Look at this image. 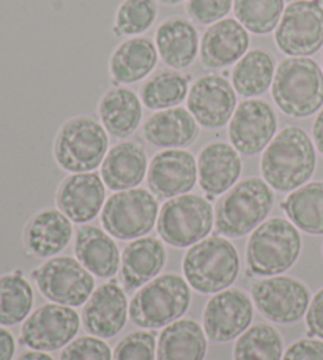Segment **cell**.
I'll list each match as a JSON object with an SVG mask.
<instances>
[{
  "label": "cell",
  "instance_id": "cell-15",
  "mask_svg": "<svg viewBox=\"0 0 323 360\" xmlns=\"http://www.w3.org/2000/svg\"><path fill=\"white\" fill-rule=\"evenodd\" d=\"M228 131L238 153L253 157L267 149L277 134V115L267 101L244 100L232 115Z\"/></svg>",
  "mask_w": 323,
  "mask_h": 360
},
{
  "label": "cell",
  "instance_id": "cell-13",
  "mask_svg": "<svg viewBox=\"0 0 323 360\" xmlns=\"http://www.w3.org/2000/svg\"><path fill=\"white\" fill-rule=\"evenodd\" d=\"M79 329L81 316L73 307L51 302L38 307L24 321L19 343L32 351H59L73 342Z\"/></svg>",
  "mask_w": 323,
  "mask_h": 360
},
{
  "label": "cell",
  "instance_id": "cell-17",
  "mask_svg": "<svg viewBox=\"0 0 323 360\" xmlns=\"http://www.w3.org/2000/svg\"><path fill=\"white\" fill-rule=\"evenodd\" d=\"M148 188L158 199H172L188 193L197 184V160L183 149H164L148 165Z\"/></svg>",
  "mask_w": 323,
  "mask_h": 360
},
{
  "label": "cell",
  "instance_id": "cell-5",
  "mask_svg": "<svg viewBox=\"0 0 323 360\" xmlns=\"http://www.w3.org/2000/svg\"><path fill=\"white\" fill-rule=\"evenodd\" d=\"M271 95L289 117L314 115L323 106V70L309 57H287L276 68Z\"/></svg>",
  "mask_w": 323,
  "mask_h": 360
},
{
  "label": "cell",
  "instance_id": "cell-32",
  "mask_svg": "<svg viewBox=\"0 0 323 360\" xmlns=\"http://www.w3.org/2000/svg\"><path fill=\"white\" fill-rule=\"evenodd\" d=\"M281 209L303 233L323 234V182H308L289 193L281 202Z\"/></svg>",
  "mask_w": 323,
  "mask_h": 360
},
{
  "label": "cell",
  "instance_id": "cell-12",
  "mask_svg": "<svg viewBox=\"0 0 323 360\" xmlns=\"http://www.w3.org/2000/svg\"><path fill=\"white\" fill-rule=\"evenodd\" d=\"M253 302L261 314L271 323L295 324L306 316L311 304V291L298 278L275 275L254 281Z\"/></svg>",
  "mask_w": 323,
  "mask_h": 360
},
{
  "label": "cell",
  "instance_id": "cell-10",
  "mask_svg": "<svg viewBox=\"0 0 323 360\" xmlns=\"http://www.w3.org/2000/svg\"><path fill=\"white\" fill-rule=\"evenodd\" d=\"M32 280L48 300L59 305L82 307L95 291V278L79 261L54 256L34 269Z\"/></svg>",
  "mask_w": 323,
  "mask_h": 360
},
{
  "label": "cell",
  "instance_id": "cell-2",
  "mask_svg": "<svg viewBox=\"0 0 323 360\" xmlns=\"http://www.w3.org/2000/svg\"><path fill=\"white\" fill-rule=\"evenodd\" d=\"M273 205V188L263 179H244L218 201L215 209L216 233L228 239L251 234L267 220Z\"/></svg>",
  "mask_w": 323,
  "mask_h": 360
},
{
  "label": "cell",
  "instance_id": "cell-42",
  "mask_svg": "<svg viewBox=\"0 0 323 360\" xmlns=\"http://www.w3.org/2000/svg\"><path fill=\"white\" fill-rule=\"evenodd\" d=\"M306 330L312 338L323 340V288L311 299L306 313Z\"/></svg>",
  "mask_w": 323,
  "mask_h": 360
},
{
  "label": "cell",
  "instance_id": "cell-14",
  "mask_svg": "<svg viewBox=\"0 0 323 360\" xmlns=\"http://www.w3.org/2000/svg\"><path fill=\"white\" fill-rule=\"evenodd\" d=\"M254 318L253 297L240 288L213 294L202 314V327L211 342L228 343L246 332Z\"/></svg>",
  "mask_w": 323,
  "mask_h": 360
},
{
  "label": "cell",
  "instance_id": "cell-45",
  "mask_svg": "<svg viewBox=\"0 0 323 360\" xmlns=\"http://www.w3.org/2000/svg\"><path fill=\"white\" fill-rule=\"evenodd\" d=\"M16 360H55L53 356H49L48 352L43 351H25L19 356Z\"/></svg>",
  "mask_w": 323,
  "mask_h": 360
},
{
  "label": "cell",
  "instance_id": "cell-41",
  "mask_svg": "<svg viewBox=\"0 0 323 360\" xmlns=\"http://www.w3.org/2000/svg\"><path fill=\"white\" fill-rule=\"evenodd\" d=\"M282 360H323V340L303 338L289 346Z\"/></svg>",
  "mask_w": 323,
  "mask_h": 360
},
{
  "label": "cell",
  "instance_id": "cell-39",
  "mask_svg": "<svg viewBox=\"0 0 323 360\" xmlns=\"http://www.w3.org/2000/svg\"><path fill=\"white\" fill-rule=\"evenodd\" d=\"M60 360H112V351L103 338L77 337L65 346Z\"/></svg>",
  "mask_w": 323,
  "mask_h": 360
},
{
  "label": "cell",
  "instance_id": "cell-34",
  "mask_svg": "<svg viewBox=\"0 0 323 360\" xmlns=\"http://www.w3.org/2000/svg\"><path fill=\"white\" fill-rule=\"evenodd\" d=\"M34 308V289L16 270L0 276V326L13 327L24 323Z\"/></svg>",
  "mask_w": 323,
  "mask_h": 360
},
{
  "label": "cell",
  "instance_id": "cell-30",
  "mask_svg": "<svg viewBox=\"0 0 323 360\" xmlns=\"http://www.w3.org/2000/svg\"><path fill=\"white\" fill-rule=\"evenodd\" d=\"M206 349L204 327L194 319H178L159 333L157 360H204Z\"/></svg>",
  "mask_w": 323,
  "mask_h": 360
},
{
  "label": "cell",
  "instance_id": "cell-4",
  "mask_svg": "<svg viewBox=\"0 0 323 360\" xmlns=\"http://www.w3.org/2000/svg\"><path fill=\"white\" fill-rule=\"evenodd\" d=\"M301 234L295 224L281 217L265 220L249 236L246 266L251 275L275 276L287 272L301 255Z\"/></svg>",
  "mask_w": 323,
  "mask_h": 360
},
{
  "label": "cell",
  "instance_id": "cell-36",
  "mask_svg": "<svg viewBox=\"0 0 323 360\" xmlns=\"http://www.w3.org/2000/svg\"><path fill=\"white\" fill-rule=\"evenodd\" d=\"M284 10V0H234L237 21L256 35H267L276 30Z\"/></svg>",
  "mask_w": 323,
  "mask_h": 360
},
{
  "label": "cell",
  "instance_id": "cell-25",
  "mask_svg": "<svg viewBox=\"0 0 323 360\" xmlns=\"http://www.w3.org/2000/svg\"><path fill=\"white\" fill-rule=\"evenodd\" d=\"M167 252L157 237H140L131 240L121 253V280L128 291L140 289L163 272Z\"/></svg>",
  "mask_w": 323,
  "mask_h": 360
},
{
  "label": "cell",
  "instance_id": "cell-3",
  "mask_svg": "<svg viewBox=\"0 0 323 360\" xmlns=\"http://www.w3.org/2000/svg\"><path fill=\"white\" fill-rule=\"evenodd\" d=\"M240 255L228 237L210 236L186 252L182 269L188 285L200 294H218L234 285L240 274Z\"/></svg>",
  "mask_w": 323,
  "mask_h": 360
},
{
  "label": "cell",
  "instance_id": "cell-1",
  "mask_svg": "<svg viewBox=\"0 0 323 360\" xmlns=\"http://www.w3.org/2000/svg\"><path fill=\"white\" fill-rule=\"evenodd\" d=\"M317 166V150L300 127H286L263 150L261 172L271 188L292 193L306 185Z\"/></svg>",
  "mask_w": 323,
  "mask_h": 360
},
{
  "label": "cell",
  "instance_id": "cell-28",
  "mask_svg": "<svg viewBox=\"0 0 323 360\" xmlns=\"http://www.w3.org/2000/svg\"><path fill=\"white\" fill-rule=\"evenodd\" d=\"M158 63V49L150 38L133 37L120 43L109 60L114 86L134 84L150 75Z\"/></svg>",
  "mask_w": 323,
  "mask_h": 360
},
{
  "label": "cell",
  "instance_id": "cell-44",
  "mask_svg": "<svg viewBox=\"0 0 323 360\" xmlns=\"http://www.w3.org/2000/svg\"><path fill=\"white\" fill-rule=\"evenodd\" d=\"M312 138H314L315 149H317L320 152V155L323 157V109L317 114V117H315V120H314Z\"/></svg>",
  "mask_w": 323,
  "mask_h": 360
},
{
  "label": "cell",
  "instance_id": "cell-43",
  "mask_svg": "<svg viewBox=\"0 0 323 360\" xmlns=\"http://www.w3.org/2000/svg\"><path fill=\"white\" fill-rule=\"evenodd\" d=\"M16 354V340L6 327L0 326V360H13Z\"/></svg>",
  "mask_w": 323,
  "mask_h": 360
},
{
  "label": "cell",
  "instance_id": "cell-18",
  "mask_svg": "<svg viewBox=\"0 0 323 360\" xmlns=\"http://www.w3.org/2000/svg\"><path fill=\"white\" fill-rule=\"evenodd\" d=\"M129 316L125 289L117 281L96 288L82 310V324L90 335L103 340L114 338L124 330Z\"/></svg>",
  "mask_w": 323,
  "mask_h": 360
},
{
  "label": "cell",
  "instance_id": "cell-22",
  "mask_svg": "<svg viewBox=\"0 0 323 360\" xmlns=\"http://www.w3.org/2000/svg\"><path fill=\"white\" fill-rule=\"evenodd\" d=\"M24 247L37 258H54L73 239V221L59 209H43L24 228Z\"/></svg>",
  "mask_w": 323,
  "mask_h": 360
},
{
  "label": "cell",
  "instance_id": "cell-33",
  "mask_svg": "<svg viewBox=\"0 0 323 360\" xmlns=\"http://www.w3.org/2000/svg\"><path fill=\"white\" fill-rule=\"evenodd\" d=\"M190 94V76L178 70H159L140 87L142 105L153 111L177 108Z\"/></svg>",
  "mask_w": 323,
  "mask_h": 360
},
{
  "label": "cell",
  "instance_id": "cell-7",
  "mask_svg": "<svg viewBox=\"0 0 323 360\" xmlns=\"http://www.w3.org/2000/svg\"><path fill=\"white\" fill-rule=\"evenodd\" d=\"M105 127L90 115H76L65 122L54 141V158L63 171L93 172L109 152Z\"/></svg>",
  "mask_w": 323,
  "mask_h": 360
},
{
  "label": "cell",
  "instance_id": "cell-9",
  "mask_svg": "<svg viewBox=\"0 0 323 360\" xmlns=\"http://www.w3.org/2000/svg\"><path fill=\"white\" fill-rule=\"evenodd\" d=\"M159 215L158 198L150 190L115 191L101 210V224L119 240H136L152 233Z\"/></svg>",
  "mask_w": 323,
  "mask_h": 360
},
{
  "label": "cell",
  "instance_id": "cell-40",
  "mask_svg": "<svg viewBox=\"0 0 323 360\" xmlns=\"http://www.w3.org/2000/svg\"><path fill=\"white\" fill-rule=\"evenodd\" d=\"M234 8V0H188L186 11L192 22L200 25H213L228 18Z\"/></svg>",
  "mask_w": 323,
  "mask_h": 360
},
{
  "label": "cell",
  "instance_id": "cell-38",
  "mask_svg": "<svg viewBox=\"0 0 323 360\" xmlns=\"http://www.w3.org/2000/svg\"><path fill=\"white\" fill-rule=\"evenodd\" d=\"M157 337L153 332L136 330L121 338L112 360H157Z\"/></svg>",
  "mask_w": 323,
  "mask_h": 360
},
{
  "label": "cell",
  "instance_id": "cell-26",
  "mask_svg": "<svg viewBox=\"0 0 323 360\" xmlns=\"http://www.w3.org/2000/svg\"><path fill=\"white\" fill-rule=\"evenodd\" d=\"M76 259L98 278H114L121 264L114 237L96 226H81L74 240Z\"/></svg>",
  "mask_w": 323,
  "mask_h": 360
},
{
  "label": "cell",
  "instance_id": "cell-27",
  "mask_svg": "<svg viewBox=\"0 0 323 360\" xmlns=\"http://www.w3.org/2000/svg\"><path fill=\"white\" fill-rule=\"evenodd\" d=\"M154 44L167 67L172 70L188 68L199 53L196 25L182 16L167 18L158 25Z\"/></svg>",
  "mask_w": 323,
  "mask_h": 360
},
{
  "label": "cell",
  "instance_id": "cell-6",
  "mask_svg": "<svg viewBox=\"0 0 323 360\" xmlns=\"http://www.w3.org/2000/svg\"><path fill=\"white\" fill-rule=\"evenodd\" d=\"M191 286L185 276L164 274L142 286L129 302V319L145 330L164 329L188 311Z\"/></svg>",
  "mask_w": 323,
  "mask_h": 360
},
{
  "label": "cell",
  "instance_id": "cell-16",
  "mask_svg": "<svg viewBox=\"0 0 323 360\" xmlns=\"http://www.w3.org/2000/svg\"><path fill=\"white\" fill-rule=\"evenodd\" d=\"M188 111L206 130H219L237 109V92L221 75H205L194 81L188 94Z\"/></svg>",
  "mask_w": 323,
  "mask_h": 360
},
{
  "label": "cell",
  "instance_id": "cell-46",
  "mask_svg": "<svg viewBox=\"0 0 323 360\" xmlns=\"http://www.w3.org/2000/svg\"><path fill=\"white\" fill-rule=\"evenodd\" d=\"M157 2H161L164 5H177L180 2H183V0H157Z\"/></svg>",
  "mask_w": 323,
  "mask_h": 360
},
{
  "label": "cell",
  "instance_id": "cell-21",
  "mask_svg": "<svg viewBox=\"0 0 323 360\" xmlns=\"http://www.w3.org/2000/svg\"><path fill=\"white\" fill-rule=\"evenodd\" d=\"M249 51V32L234 18H224L204 32L200 59L206 68H225Z\"/></svg>",
  "mask_w": 323,
  "mask_h": 360
},
{
  "label": "cell",
  "instance_id": "cell-35",
  "mask_svg": "<svg viewBox=\"0 0 323 360\" xmlns=\"http://www.w3.org/2000/svg\"><path fill=\"white\" fill-rule=\"evenodd\" d=\"M284 342L273 326L258 323L237 338L234 360H282Z\"/></svg>",
  "mask_w": 323,
  "mask_h": 360
},
{
  "label": "cell",
  "instance_id": "cell-47",
  "mask_svg": "<svg viewBox=\"0 0 323 360\" xmlns=\"http://www.w3.org/2000/svg\"><path fill=\"white\" fill-rule=\"evenodd\" d=\"M322 62H323V60H322Z\"/></svg>",
  "mask_w": 323,
  "mask_h": 360
},
{
  "label": "cell",
  "instance_id": "cell-20",
  "mask_svg": "<svg viewBox=\"0 0 323 360\" xmlns=\"http://www.w3.org/2000/svg\"><path fill=\"white\" fill-rule=\"evenodd\" d=\"M242 169L240 153L234 146L221 141L206 144L197 157V180L209 201L235 186Z\"/></svg>",
  "mask_w": 323,
  "mask_h": 360
},
{
  "label": "cell",
  "instance_id": "cell-37",
  "mask_svg": "<svg viewBox=\"0 0 323 360\" xmlns=\"http://www.w3.org/2000/svg\"><path fill=\"white\" fill-rule=\"evenodd\" d=\"M157 18V0H124L115 13L112 32L117 37L140 35L152 27Z\"/></svg>",
  "mask_w": 323,
  "mask_h": 360
},
{
  "label": "cell",
  "instance_id": "cell-8",
  "mask_svg": "<svg viewBox=\"0 0 323 360\" xmlns=\"http://www.w3.org/2000/svg\"><path fill=\"white\" fill-rule=\"evenodd\" d=\"M215 223L213 207L206 198L182 195L167 199L159 209L157 231L164 243L188 248L209 237Z\"/></svg>",
  "mask_w": 323,
  "mask_h": 360
},
{
  "label": "cell",
  "instance_id": "cell-24",
  "mask_svg": "<svg viewBox=\"0 0 323 360\" xmlns=\"http://www.w3.org/2000/svg\"><path fill=\"white\" fill-rule=\"evenodd\" d=\"M199 127L188 109L177 106L153 112L142 127V133L158 149H183L196 143Z\"/></svg>",
  "mask_w": 323,
  "mask_h": 360
},
{
  "label": "cell",
  "instance_id": "cell-23",
  "mask_svg": "<svg viewBox=\"0 0 323 360\" xmlns=\"http://www.w3.org/2000/svg\"><path fill=\"white\" fill-rule=\"evenodd\" d=\"M148 172L145 149L134 141H124L109 149L101 165V179L106 188L125 191L138 188Z\"/></svg>",
  "mask_w": 323,
  "mask_h": 360
},
{
  "label": "cell",
  "instance_id": "cell-11",
  "mask_svg": "<svg viewBox=\"0 0 323 360\" xmlns=\"http://www.w3.org/2000/svg\"><path fill=\"white\" fill-rule=\"evenodd\" d=\"M275 43L289 57H309L323 46L322 0H295L282 13Z\"/></svg>",
  "mask_w": 323,
  "mask_h": 360
},
{
  "label": "cell",
  "instance_id": "cell-19",
  "mask_svg": "<svg viewBox=\"0 0 323 360\" xmlns=\"http://www.w3.org/2000/svg\"><path fill=\"white\" fill-rule=\"evenodd\" d=\"M57 209L71 221L86 224L98 217L106 202V185L96 172H77L62 180L55 195Z\"/></svg>",
  "mask_w": 323,
  "mask_h": 360
},
{
  "label": "cell",
  "instance_id": "cell-31",
  "mask_svg": "<svg viewBox=\"0 0 323 360\" xmlns=\"http://www.w3.org/2000/svg\"><path fill=\"white\" fill-rule=\"evenodd\" d=\"M275 73L276 62L268 51L261 48L249 49L232 68V86L242 96L254 98L271 89Z\"/></svg>",
  "mask_w": 323,
  "mask_h": 360
},
{
  "label": "cell",
  "instance_id": "cell-29",
  "mask_svg": "<svg viewBox=\"0 0 323 360\" xmlns=\"http://www.w3.org/2000/svg\"><path fill=\"white\" fill-rule=\"evenodd\" d=\"M142 101L134 90L121 86L109 89L101 96L98 115L105 130L114 138L131 136L142 122Z\"/></svg>",
  "mask_w": 323,
  "mask_h": 360
}]
</instances>
